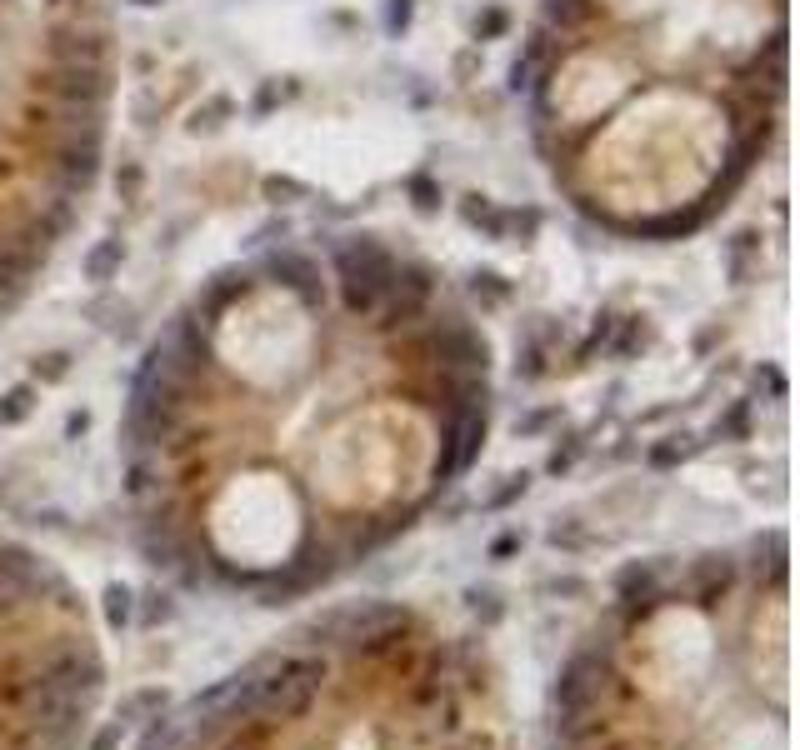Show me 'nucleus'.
Wrapping results in <instances>:
<instances>
[{
	"label": "nucleus",
	"instance_id": "obj_1",
	"mask_svg": "<svg viewBox=\"0 0 800 750\" xmlns=\"http://www.w3.org/2000/svg\"><path fill=\"white\" fill-rule=\"evenodd\" d=\"M330 260H336L340 306H346L350 316L370 320L380 310V300H386L390 276H396V256H390L376 236H350L330 250Z\"/></svg>",
	"mask_w": 800,
	"mask_h": 750
},
{
	"label": "nucleus",
	"instance_id": "obj_2",
	"mask_svg": "<svg viewBox=\"0 0 800 750\" xmlns=\"http://www.w3.org/2000/svg\"><path fill=\"white\" fill-rule=\"evenodd\" d=\"M30 666L40 670V676L50 680V686L60 690V696H70V700H96V690L106 686V660H100V650L90 646L86 636H66V640H56V646H46Z\"/></svg>",
	"mask_w": 800,
	"mask_h": 750
},
{
	"label": "nucleus",
	"instance_id": "obj_3",
	"mask_svg": "<svg viewBox=\"0 0 800 750\" xmlns=\"http://www.w3.org/2000/svg\"><path fill=\"white\" fill-rule=\"evenodd\" d=\"M620 680L616 670V656H610V646H580L576 656L560 666L556 676V690H550V706L556 710H600V700H606V690Z\"/></svg>",
	"mask_w": 800,
	"mask_h": 750
},
{
	"label": "nucleus",
	"instance_id": "obj_4",
	"mask_svg": "<svg viewBox=\"0 0 800 750\" xmlns=\"http://www.w3.org/2000/svg\"><path fill=\"white\" fill-rule=\"evenodd\" d=\"M256 270H260V276H270L276 286H286L300 306H326V270H320V260L310 256V250L270 246L266 256L256 260Z\"/></svg>",
	"mask_w": 800,
	"mask_h": 750
},
{
	"label": "nucleus",
	"instance_id": "obj_5",
	"mask_svg": "<svg viewBox=\"0 0 800 750\" xmlns=\"http://www.w3.org/2000/svg\"><path fill=\"white\" fill-rule=\"evenodd\" d=\"M730 586H736V560L730 556L690 560V590H696V606H716L720 596H730Z\"/></svg>",
	"mask_w": 800,
	"mask_h": 750
},
{
	"label": "nucleus",
	"instance_id": "obj_6",
	"mask_svg": "<svg viewBox=\"0 0 800 750\" xmlns=\"http://www.w3.org/2000/svg\"><path fill=\"white\" fill-rule=\"evenodd\" d=\"M650 596H660L656 560H626L616 570V600H650Z\"/></svg>",
	"mask_w": 800,
	"mask_h": 750
},
{
	"label": "nucleus",
	"instance_id": "obj_7",
	"mask_svg": "<svg viewBox=\"0 0 800 750\" xmlns=\"http://www.w3.org/2000/svg\"><path fill=\"white\" fill-rule=\"evenodd\" d=\"M166 690L160 686H140V690H130L126 700H120V710H116V720L120 726H146V720H156L160 710H166Z\"/></svg>",
	"mask_w": 800,
	"mask_h": 750
},
{
	"label": "nucleus",
	"instance_id": "obj_8",
	"mask_svg": "<svg viewBox=\"0 0 800 750\" xmlns=\"http://www.w3.org/2000/svg\"><path fill=\"white\" fill-rule=\"evenodd\" d=\"M180 736H186L180 716H166V710H160L156 720H146V730H140V746H136V750H180Z\"/></svg>",
	"mask_w": 800,
	"mask_h": 750
},
{
	"label": "nucleus",
	"instance_id": "obj_9",
	"mask_svg": "<svg viewBox=\"0 0 800 750\" xmlns=\"http://www.w3.org/2000/svg\"><path fill=\"white\" fill-rule=\"evenodd\" d=\"M460 216H466V226L486 230V236H506V210H496V200L486 196H466L460 200Z\"/></svg>",
	"mask_w": 800,
	"mask_h": 750
},
{
	"label": "nucleus",
	"instance_id": "obj_10",
	"mask_svg": "<svg viewBox=\"0 0 800 750\" xmlns=\"http://www.w3.org/2000/svg\"><path fill=\"white\" fill-rule=\"evenodd\" d=\"M120 260H126V246H120V240H100V246L86 256V280L106 286V280L120 270Z\"/></svg>",
	"mask_w": 800,
	"mask_h": 750
},
{
	"label": "nucleus",
	"instance_id": "obj_11",
	"mask_svg": "<svg viewBox=\"0 0 800 750\" xmlns=\"http://www.w3.org/2000/svg\"><path fill=\"white\" fill-rule=\"evenodd\" d=\"M36 400H40L36 386H10L6 396H0V426H20V420L36 410Z\"/></svg>",
	"mask_w": 800,
	"mask_h": 750
},
{
	"label": "nucleus",
	"instance_id": "obj_12",
	"mask_svg": "<svg viewBox=\"0 0 800 750\" xmlns=\"http://www.w3.org/2000/svg\"><path fill=\"white\" fill-rule=\"evenodd\" d=\"M686 456H696V436H666L660 446H650L646 450V460L656 470H670V466H680Z\"/></svg>",
	"mask_w": 800,
	"mask_h": 750
},
{
	"label": "nucleus",
	"instance_id": "obj_13",
	"mask_svg": "<svg viewBox=\"0 0 800 750\" xmlns=\"http://www.w3.org/2000/svg\"><path fill=\"white\" fill-rule=\"evenodd\" d=\"M100 600H106V626L110 630H126L130 620H136V596H130L126 586H106Z\"/></svg>",
	"mask_w": 800,
	"mask_h": 750
},
{
	"label": "nucleus",
	"instance_id": "obj_14",
	"mask_svg": "<svg viewBox=\"0 0 800 750\" xmlns=\"http://www.w3.org/2000/svg\"><path fill=\"white\" fill-rule=\"evenodd\" d=\"M750 436V400H730L726 416H716V440H746Z\"/></svg>",
	"mask_w": 800,
	"mask_h": 750
},
{
	"label": "nucleus",
	"instance_id": "obj_15",
	"mask_svg": "<svg viewBox=\"0 0 800 750\" xmlns=\"http://www.w3.org/2000/svg\"><path fill=\"white\" fill-rule=\"evenodd\" d=\"M470 296H476L480 306H500V300L510 296V286H506V276H496V270H476V276H470Z\"/></svg>",
	"mask_w": 800,
	"mask_h": 750
},
{
	"label": "nucleus",
	"instance_id": "obj_16",
	"mask_svg": "<svg viewBox=\"0 0 800 750\" xmlns=\"http://www.w3.org/2000/svg\"><path fill=\"white\" fill-rule=\"evenodd\" d=\"M410 200H416L420 216H436L440 210V180L436 176H410Z\"/></svg>",
	"mask_w": 800,
	"mask_h": 750
},
{
	"label": "nucleus",
	"instance_id": "obj_17",
	"mask_svg": "<svg viewBox=\"0 0 800 750\" xmlns=\"http://www.w3.org/2000/svg\"><path fill=\"white\" fill-rule=\"evenodd\" d=\"M30 376H36V380H46V386H50V380H66V376H70V356H66V350H50V356H36Z\"/></svg>",
	"mask_w": 800,
	"mask_h": 750
},
{
	"label": "nucleus",
	"instance_id": "obj_18",
	"mask_svg": "<svg viewBox=\"0 0 800 750\" xmlns=\"http://www.w3.org/2000/svg\"><path fill=\"white\" fill-rule=\"evenodd\" d=\"M640 320H646V316H630V320H626V330H620V340H610V350H616V356H630V350H646L650 330L640 326Z\"/></svg>",
	"mask_w": 800,
	"mask_h": 750
},
{
	"label": "nucleus",
	"instance_id": "obj_19",
	"mask_svg": "<svg viewBox=\"0 0 800 750\" xmlns=\"http://www.w3.org/2000/svg\"><path fill=\"white\" fill-rule=\"evenodd\" d=\"M580 450H586V440H580V436H570L566 446H556V450H550L546 470H550V476H566V470L576 466V460H580Z\"/></svg>",
	"mask_w": 800,
	"mask_h": 750
},
{
	"label": "nucleus",
	"instance_id": "obj_20",
	"mask_svg": "<svg viewBox=\"0 0 800 750\" xmlns=\"http://www.w3.org/2000/svg\"><path fill=\"white\" fill-rule=\"evenodd\" d=\"M176 616V606H170V596H160V590H150L146 606H140V626H166V620Z\"/></svg>",
	"mask_w": 800,
	"mask_h": 750
},
{
	"label": "nucleus",
	"instance_id": "obj_21",
	"mask_svg": "<svg viewBox=\"0 0 800 750\" xmlns=\"http://www.w3.org/2000/svg\"><path fill=\"white\" fill-rule=\"evenodd\" d=\"M526 490H530V476H506V486H500L496 496H490L480 510H506L510 500H520V496H526Z\"/></svg>",
	"mask_w": 800,
	"mask_h": 750
},
{
	"label": "nucleus",
	"instance_id": "obj_22",
	"mask_svg": "<svg viewBox=\"0 0 800 750\" xmlns=\"http://www.w3.org/2000/svg\"><path fill=\"white\" fill-rule=\"evenodd\" d=\"M466 600H470V616H476L480 626H496V620H500V600L490 596V590H470Z\"/></svg>",
	"mask_w": 800,
	"mask_h": 750
},
{
	"label": "nucleus",
	"instance_id": "obj_23",
	"mask_svg": "<svg viewBox=\"0 0 800 750\" xmlns=\"http://www.w3.org/2000/svg\"><path fill=\"white\" fill-rule=\"evenodd\" d=\"M506 26H510V16H506L500 6H490L486 16H476V40H496Z\"/></svg>",
	"mask_w": 800,
	"mask_h": 750
},
{
	"label": "nucleus",
	"instance_id": "obj_24",
	"mask_svg": "<svg viewBox=\"0 0 800 750\" xmlns=\"http://www.w3.org/2000/svg\"><path fill=\"white\" fill-rule=\"evenodd\" d=\"M410 10H416L410 0H390V6H386V30H390V36H406Z\"/></svg>",
	"mask_w": 800,
	"mask_h": 750
},
{
	"label": "nucleus",
	"instance_id": "obj_25",
	"mask_svg": "<svg viewBox=\"0 0 800 750\" xmlns=\"http://www.w3.org/2000/svg\"><path fill=\"white\" fill-rule=\"evenodd\" d=\"M120 740H126V726L110 720V726H100L96 736H90V750H120Z\"/></svg>",
	"mask_w": 800,
	"mask_h": 750
},
{
	"label": "nucleus",
	"instance_id": "obj_26",
	"mask_svg": "<svg viewBox=\"0 0 800 750\" xmlns=\"http://www.w3.org/2000/svg\"><path fill=\"white\" fill-rule=\"evenodd\" d=\"M520 546H526V536H520V530H510V536H500L496 546H490V560H506V556H516Z\"/></svg>",
	"mask_w": 800,
	"mask_h": 750
},
{
	"label": "nucleus",
	"instance_id": "obj_27",
	"mask_svg": "<svg viewBox=\"0 0 800 750\" xmlns=\"http://www.w3.org/2000/svg\"><path fill=\"white\" fill-rule=\"evenodd\" d=\"M550 546H566V550H576V546H586V536H580L576 526H556V530H550Z\"/></svg>",
	"mask_w": 800,
	"mask_h": 750
},
{
	"label": "nucleus",
	"instance_id": "obj_28",
	"mask_svg": "<svg viewBox=\"0 0 800 750\" xmlns=\"http://www.w3.org/2000/svg\"><path fill=\"white\" fill-rule=\"evenodd\" d=\"M550 596H586V580H576V576H566V580H550Z\"/></svg>",
	"mask_w": 800,
	"mask_h": 750
},
{
	"label": "nucleus",
	"instance_id": "obj_29",
	"mask_svg": "<svg viewBox=\"0 0 800 750\" xmlns=\"http://www.w3.org/2000/svg\"><path fill=\"white\" fill-rule=\"evenodd\" d=\"M556 416H560V410H536V416H526L516 430H520V436H530V430H540V426H546V420H556Z\"/></svg>",
	"mask_w": 800,
	"mask_h": 750
},
{
	"label": "nucleus",
	"instance_id": "obj_30",
	"mask_svg": "<svg viewBox=\"0 0 800 750\" xmlns=\"http://www.w3.org/2000/svg\"><path fill=\"white\" fill-rule=\"evenodd\" d=\"M86 430H90V416H86V410H80V416H70V420H66V436H86Z\"/></svg>",
	"mask_w": 800,
	"mask_h": 750
}]
</instances>
